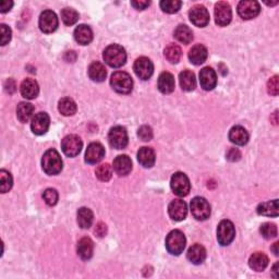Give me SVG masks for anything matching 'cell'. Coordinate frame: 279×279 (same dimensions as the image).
Wrapping results in <instances>:
<instances>
[{"label": "cell", "mask_w": 279, "mask_h": 279, "mask_svg": "<svg viewBox=\"0 0 279 279\" xmlns=\"http://www.w3.org/2000/svg\"><path fill=\"white\" fill-rule=\"evenodd\" d=\"M103 58L105 62L112 68H120L126 63L127 54L126 50L119 45H109L104 50Z\"/></svg>", "instance_id": "6da1fadb"}, {"label": "cell", "mask_w": 279, "mask_h": 279, "mask_svg": "<svg viewBox=\"0 0 279 279\" xmlns=\"http://www.w3.org/2000/svg\"><path fill=\"white\" fill-rule=\"evenodd\" d=\"M43 170L48 176H56L62 170V159L56 149H48L42 158Z\"/></svg>", "instance_id": "7a4b0ae2"}, {"label": "cell", "mask_w": 279, "mask_h": 279, "mask_svg": "<svg viewBox=\"0 0 279 279\" xmlns=\"http://www.w3.org/2000/svg\"><path fill=\"white\" fill-rule=\"evenodd\" d=\"M110 85H112L116 92L120 93V94H129L132 91L133 81L130 74H128L127 72L117 71L113 73L112 78H110Z\"/></svg>", "instance_id": "3957f363"}, {"label": "cell", "mask_w": 279, "mask_h": 279, "mask_svg": "<svg viewBox=\"0 0 279 279\" xmlns=\"http://www.w3.org/2000/svg\"><path fill=\"white\" fill-rule=\"evenodd\" d=\"M187 239L182 231L172 230L166 238V248L168 252L172 255H180L185 248Z\"/></svg>", "instance_id": "277c9868"}, {"label": "cell", "mask_w": 279, "mask_h": 279, "mask_svg": "<svg viewBox=\"0 0 279 279\" xmlns=\"http://www.w3.org/2000/svg\"><path fill=\"white\" fill-rule=\"evenodd\" d=\"M191 213L197 220H206L211 216V205L204 197L196 196L191 201Z\"/></svg>", "instance_id": "5b68a950"}, {"label": "cell", "mask_w": 279, "mask_h": 279, "mask_svg": "<svg viewBox=\"0 0 279 279\" xmlns=\"http://www.w3.org/2000/svg\"><path fill=\"white\" fill-rule=\"evenodd\" d=\"M236 237L235 226L230 220H222L217 227V240L220 246H228Z\"/></svg>", "instance_id": "8992f818"}, {"label": "cell", "mask_w": 279, "mask_h": 279, "mask_svg": "<svg viewBox=\"0 0 279 279\" xmlns=\"http://www.w3.org/2000/svg\"><path fill=\"white\" fill-rule=\"evenodd\" d=\"M83 143L81 138L77 135H69L63 138L61 142L62 152L68 157L78 156L82 150Z\"/></svg>", "instance_id": "52a82bcc"}, {"label": "cell", "mask_w": 279, "mask_h": 279, "mask_svg": "<svg viewBox=\"0 0 279 279\" xmlns=\"http://www.w3.org/2000/svg\"><path fill=\"white\" fill-rule=\"evenodd\" d=\"M170 187L174 194L183 197L189 194L191 190V183L187 174L183 172H176L171 178Z\"/></svg>", "instance_id": "ba28073f"}, {"label": "cell", "mask_w": 279, "mask_h": 279, "mask_svg": "<svg viewBox=\"0 0 279 279\" xmlns=\"http://www.w3.org/2000/svg\"><path fill=\"white\" fill-rule=\"evenodd\" d=\"M108 142L110 146L116 149H122L128 145V133L124 127L116 126L108 133Z\"/></svg>", "instance_id": "9c48e42d"}, {"label": "cell", "mask_w": 279, "mask_h": 279, "mask_svg": "<svg viewBox=\"0 0 279 279\" xmlns=\"http://www.w3.org/2000/svg\"><path fill=\"white\" fill-rule=\"evenodd\" d=\"M238 14L243 20H252L260 14L261 7L258 1L253 0H243L238 4Z\"/></svg>", "instance_id": "30bf717a"}, {"label": "cell", "mask_w": 279, "mask_h": 279, "mask_svg": "<svg viewBox=\"0 0 279 279\" xmlns=\"http://www.w3.org/2000/svg\"><path fill=\"white\" fill-rule=\"evenodd\" d=\"M133 70L140 79L146 81L150 79L154 73V65L147 57H140L135 61Z\"/></svg>", "instance_id": "8fae6325"}, {"label": "cell", "mask_w": 279, "mask_h": 279, "mask_svg": "<svg viewBox=\"0 0 279 279\" xmlns=\"http://www.w3.org/2000/svg\"><path fill=\"white\" fill-rule=\"evenodd\" d=\"M38 24L40 31L43 33L50 34L57 30L59 22H58V17L55 12H52L50 10H46L40 14Z\"/></svg>", "instance_id": "7c38bea8"}, {"label": "cell", "mask_w": 279, "mask_h": 279, "mask_svg": "<svg viewBox=\"0 0 279 279\" xmlns=\"http://www.w3.org/2000/svg\"><path fill=\"white\" fill-rule=\"evenodd\" d=\"M215 22L218 26H227L231 22L232 11L229 3L227 2H218L215 5Z\"/></svg>", "instance_id": "4fadbf2b"}, {"label": "cell", "mask_w": 279, "mask_h": 279, "mask_svg": "<svg viewBox=\"0 0 279 279\" xmlns=\"http://www.w3.org/2000/svg\"><path fill=\"white\" fill-rule=\"evenodd\" d=\"M190 21L197 27H205L209 23V13L204 5H195L189 12Z\"/></svg>", "instance_id": "5bb4252c"}, {"label": "cell", "mask_w": 279, "mask_h": 279, "mask_svg": "<svg viewBox=\"0 0 279 279\" xmlns=\"http://www.w3.org/2000/svg\"><path fill=\"white\" fill-rule=\"evenodd\" d=\"M49 125H50V118L48 114L40 112L33 117L31 122V129L35 135L42 136L48 131Z\"/></svg>", "instance_id": "9a60e30c"}, {"label": "cell", "mask_w": 279, "mask_h": 279, "mask_svg": "<svg viewBox=\"0 0 279 279\" xmlns=\"http://www.w3.org/2000/svg\"><path fill=\"white\" fill-rule=\"evenodd\" d=\"M168 213L174 222H181L187 218L188 206L182 200H173L168 206Z\"/></svg>", "instance_id": "2e32d148"}, {"label": "cell", "mask_w": 279, "mask_h": 279, "mask_svg": "<svg viewBox=\"0 0 279 279\" xmlns=\"http://www.w3.org/2000/svg\"><path fill=\"white\" fill-rule=\"evenodd\" d=\"M105 156V148L100 143H91L85 152V161L90 165L100 162Z\"/></svg>", "instance_id": "e0dca14e"}, {"label": "cell", "mask_w": 279, "mask_h": 279, "mask_svg": "<svg viewBox=\"0 0 279 279\" xmlns=\"http://www.w3.org/2000/svg\"><path fill=\"white\" fill-rule=\"evenodd\" d=\"M200 83L205 91H212L216 87L217 75L212 68H203L200 72Z\"/></svg>", "instance_id": "ac0fdd59"}, {"label": "cell", "mask_w": 279, "mask_h": 279, "mask_svg": "<svg viewBox=\"0 0 279 279\" xmlns=\"http://www.w3.org/2000/svg\"><path fill=\"white\" fill-rule=\"evenodd\" d=\"M114 171L120 177L129 174L132 169V161L127 155H119L114 160Z\"/></svg>", "instance_id": "d6986e66"}, {"label": "cell", "mask_w": 279, "mask_h": 279, "mask_svg": "<svg viewBox=\"0 0 279 279\" xmlns=\"http://www.w3.org/2000/svg\"><path fill=\"white\" fill-rule=\"evenodd\" d=\"M229 140L238 146H244L249 142V133L243 127L235 126L229 131Z\"/></svg>", "instance_id": "ffe728a7"}, {"label": "cell", "mask_w": 279, "mask_h": 279, "mask_svg": "<svg viewBox=\"0 0 279 279\" xmlns=\"http://www.w3.org/2000/svg\"><path fill=\"white\" fill-rule=\"evenodd\" d=\"M207 56L208 51L206 47L201 44L193 46L189 51V59L195 66H200L202 63H204L207 59Z\"/></svg>", "instance_id": "44dd1931"}, {"label": "cell", "mask_w": 279, "mask_h": 279, "mask_svg": "<svg viewBox=\"0 0 279 279\" xmlns=\"http://www.w3.org/2000/svg\"><path fill=\"white\" fill-rule=\"evenodd\" d=\"M39 93L38 83L34 79H25L21 84V94L26 100H33Z\"/></svg>", "instance_id": "7402d4cb"}, {"label": "cell", "mask_w": 279, "mask_h": 279, "mask_svg": "<svg viewBox=\"0 0 279 279\" xmlns=\"http://www.w3.org/2000/svg\"><path fill=\"white\" fill-rule=\"evenodd\" d=\"M187 257L191 263H193L195 265L202 264L206 259V250L204 247L201 246L199 243L193 244V246L188 250Z\"/></svg>", "instance_id": "603a6c76"}, {"label": "cell", "mask_w": 279, "mask_h": 279, "mask_svg": "<svg viewBox=\"0 0 279 279\" xmlns=\"http://www.w3.org/2000/svg\"><path fill=\"white\" fill-rule=\"evenodd\" d=\"M138 161L144 168H152L156 161L155 150L150 147H142L138 152Z\"/></svg>", "instance_id": "cb8c5ba5"}, {"label": "cell", "mask_w": 279, "mask_h": 279, "mask_svg": "<svg viewBox=\"0 0 279 279\" xmlns=\"http://www.w3.org/2000/svg\"><path fill=\"white\" fill-rule=\"evenodd\" d=\"M87 73H89L90 79L94 81V82H103L107 75L106 68L100 61L92 62L89 67V70H87Z\"/></svg>", "instance_id": "d4e9b609"}, {"label": "cell", "mask_w": 279, "mask_h": 279, "mask_svg": "<svg viewBox=\"0 0 279 279\" xmlns=\"http://www.w3.org/2000/svg\"><path fill=\"white\" fill-rule=\"evenodd\" d=\"M78 254L79 257L87 261L90 260L93 257V252H94V243L90 239V238L84 237L82 239H80V241L78 242Z\"/></svg>", "instance_id": "484cf974"}, {"label": "cell", "mask_w": 279, "mask_h": 279, "mask_svg": "<svg viewBox=\"0 0 279 279\" xmlns=\"http://www.w3.org/2000/svg\"><path fill=\"white\" fill-rule=\"evenodd\" d=\"M269 265V258L263 252H255L249 259V266L255 272H262Z\"/></svg>", "instance_id": "4316f807"}, {"label": "cell", "mask_w": 279, "mask_h": 279, "mask_svg": "<svg viewBox=\"0 0 279 279\" xmlns=\"http://www.w3.org/2000/svg\"><path fill=\"white\" fill-rule=\"evenodd\" d=\"M74 39L77 40V43L80 45H89L93 40V32L90 26L85 24L79 25L74 30Z\"/></svg>", "instance_id": "83f0119b"}, {"label": "cell", "mask_w": 279, "mask_h": 279, "mask_svg": "<svg viewBox=\"0 0 279 279\" xmlns=\"http://www.w3.org/2000/svg\"><path fill=\"white\" fill-rule=\"evenodd\" d=\"M174 77L169 72H162L158 78V89L164 94H170L174 91Z\"/></svg>", "instance_id": "f1b7e54d"}, {"label": "cell", "mask_w": 279, "mask_h": 279, "mask_svg": "<svg viewBox=\"0 0 279 279\" xmlns=\"http://www.w3.org/2000/svg\"><path fill=\"white\" fill-rule=\"evenodd\" d=\"M257 212L259 215L267 217H277L278 216V200H273L265 203H261L258 206Z\"/></svg>", "instance_id": "f546056e"}, {"label": "cell", "mask_w": 279, "mask_h": 279, "mask_svg": "<svg viewBox=\"0 0 279 279\" xmlns=\"http://www.w3.org/2000/svg\"><path fill=\"white\" fill-rule=\"evenodd\" d=\"M180 85L181 89L185 92H191L195 89L196 86V79L194 73L190 71V70H184L179 75Z\"/></svg>", "instance_id": "4dcf8cb0"}, {"label": "cell", "mask_w": 279, "mask_h": 279, "mask_svg": "<svg viewBox=\"0 0 279 279\" xmlns=\"http://www.w3.org/2000/svg\"><path fill=\"white\" fill-rule=\"evenodd\" d=\"M34 110H35V108L31 103L22 102L17 105L16 117L21 122H23V124H25V122H27L32 118Z\"/></svg>", "instance_id": "1f68e13d"}, {"label": "cell", "mask_w": 279, "mask_h": 279, "mask_svg": "<svg viewBox=\"0 0 279 279\" xmlns=\"http://www.w3.org/2000/svg\"><path fill=\"white\" fill-rule=\"evenodd\" d=\"M94 214L87 207H81L78 211V224L82 229H89L93 224Z\"/></svg>", "instance_id": "d6a6232c"}, {"label": "cell", "mask_w": 279, "mask_h": 279, "mask_svg": "<svg viewBox=\"0 0 279 279\" xmlns=\"http://www.w3.org/2000/svg\"><path fill=\"white\" fill-rule=\"evenodd\" d=\"M174 38L180 43L188 45L193 40V32H192V30L189 26L181 24L176 28V31H174Z\"/></svg>", "instance_id": "836d02e7"}, {"label": "cell", "mask_w": 279, "mask_h": 279, "mask_svg": "<svg viewBox=\"0 0 279 279\" xmlns=\"http://www.w3.org/2000/svg\"><path fill=\"white\" fill-rule=\"evenodd\" d=\"M58 109L63 116H72L77 113V104L70 97H63L58 104Z\"/></svg>", "instance_id": "e575fe53"}, {"label": "cell", "mask_w": 279, "mask_h": 279, "mask_svg": "<svg viewBox=\"0 0 279 279\" xmlns=\"http://www.w3.org/2000/svg\"><path fill=\"white\" fill-rule=\"evenodd\" d=\"M181 56H182V50L178 45L170 44L169 46H167L165 49V57L167 58V60L171 63L179 62Z\"/></svg>", "instance_id": "d590c367"}, {"label": "cell", "mask_w": 279, "mask_h": 279, "mask_svg": "<svg viewBox=\"0 0 279 279\" xmlns=\"http://www.w3.org/2000/svg\"><path fill=\"white\" fill-rule=\"evenodd\" d=\"M12 185L13 179L11 173L4 169L0 170V190H1V193H7L12 188Z\"/></svg>", "instance_id": "8d00e7d4"}, {"label": "cell", "mask_w": 279, "mask_h": 279, "mask_svg": "<svg viewBox=\"0 0 279 279\" xmlns=\"http://www.w3.org/2000/svg\"><path fill=\"white\" fill-rule=\"evenodd\" d=\"M182 1L180 0H162L160 2V8L166 13L173 14L177 13L178 11L181 9Z\"/></svg>", "instance_id": "74e56055"}, {"label": "cell", "mask_w": 279, "mask_h": 279, "mask_svg": "<svg viewBox=\"0 0 279 279\" xmlns=\"http://www.w3.org/2000/svg\"><path fill=\"white\" fill-rule=\"evenodd\" d=\"M61 19L67 26H71L79 20V13L74 9L65 8L61 11Z\"/></svg>", "instance_id": "f35d334b"}, {"label": "cell", "mask_w": 279, "mask_h": 279, "mask_svg": "<svg viewBox=\"0 0 279 279\" xmlns=\"http://www.w3.org/2000/svg\"><path fill=\"white\" fill-rule=\"evenodd\" d=\"M95 174L100 181L107 182L113 176V168L110 167L108 164H103L97 167Z\"/></svg>", "instance_id": "ab89813d"}, {"label": "cell", "mask_w": 279, "mask_h": 279, "mask_svg": "<svg viewBox=\"0 0 279 279\" xmlns=\"http://www.w3.org/2000/svg\"><path fill=\"white\" fill-rule=\"evenodd\" d=\"M260 231H261V235L263 236L265 239H267V240L273 239V238L277 237V227H276L275 224L264 223L263 225L261 226Z\"/></svg>", "instance_id": "60d3db41"}, {"label": "cell", "mask_w": 279, "mask_h": 279, "mask_svg": "<svg viewBox=\"0 0 279 279\" xmlns=\"http://www.w3.org/2000/svg\"><path fill=\"white\" fill-rule=\"evenodd\" d=\"M43 199L46 202V204L49 206H54L57 204L59 195H58V192L55 189H47L45 190L43 193Z\"/></svg>", "instance_id": "b9f144b4"}, {"label": "cell", "mask_w": 279, "mask_h": 279, "mask_svg": "<svg viewBox=\"0 0 279 279\" xmlns=\"http://www.w3.org/2000/svg\"><path fill=\"white\" fill-rule=\"evenodd\" d=\"M138 137L142 140L144 142H149L152 141V139L154 137L153 129L149 126H142L139 128L138 130Z\"/></svg>", "instance_id": "7bdbcfd3"}, {"label": "cell", "mask_w": 279, "mask_h": 279, "mask_svg": "<svg viewBox=\"0 0 279 279\" xmlns=\"http://www.w3.org/2000/svg\"><path fill=\"white\" fill-rule=\"evenodd\" d=\"M267 92L273 96H277L279 93V78L278 75L272 77L267 82Z\"/></svg>", "instance_id": "ee69618b"}, {"label": "cell", "mask_w": 279, "mask_h": 279, "mask_svg": "<svg viewBox=\"0 0 279 279\" xmlns=\"http://www.w3.org/2000/svg\"><path fill=\"white\" fill-rule=\"evenodd\" d=\"M0 31H1V45L4 46L10 43L11 37H12V32L11 28L5 24L0 25Z\"/></svg>", "instance_id": "f6af8a7d"}, {"label": "cell", "mask_w": 279, "mask_h": 279, "mask_svg": "<svg viewBox=\"0 0 279 279\" xmlns=\"http://www.w3.org/2000/svg\"><path fill=\"white\" fill-rule=\"evenodd\" d=\"M226 158L228 159L229 161H232V162L238 161V160H240V158H241V153L239 152V149L231 148V149L228 150V153H227Z\"/></svg>", "instance_id": "bcb514c9"}, {"label": "cell", "mask_w": 279, "mask_h": 279, "mask_svg": "<svg viewBox=\"0 0 279 279\" xmlns=\"http://www.w3.org/2000/svg\"><path fill=\"white\" fill-rule=\"evenodd\" d=\"M149 4L150 1H147V0H133L131 1V5L137 10H145L149 7Z\"/></svg>", "instance_id": "7dc6e473"}, {"label": "cell", "mask_w": 279, "mask_h": 279, "mask_svg": "<svg viewBox=\"0 0 279 279\" xmlns=\"http://www.w3.org/2000/svg\"><path fill=\"white\" fill-rule=\"evenodd\" d=\"M4 90H5V92H8L9 94H13V93L16 91L15 81L13 79H8L7 81H5Z\"/></svg>", "instance_id": "c3c4849f"}, {"label": "cell", "mask_w": 279, "mask_h": 279, "mask_svg": "<svg viewBox=\"0 0 279 279\" xmlns=\"http://www.w3.org/2000/svg\"><path fill=\"white\" fill-rule=\"evenodd\" d=\"M12 7L13 1H11V0H3V1H1V4H0V12L7 13L12 9Z\"/></svg>", "instance_id": "681fc988"}, {"label": "cell", "mask_w": 279, "mask_h": 279, "mask_svg": "<svg viewBox=\"0 0 279 279\" xmlns=\"http://www.w3.org/2000/svg\"><path fill=\"white\" fill-rule=\"evenodd\" d=\"M106 232H107V227H106V225H105L104 223H98V224L96 225L95 234H96L98 237H100V238L104 237L105 235H106Z\"/></svg>", "instance_id": "f907efd6"}, {"label": "cell", "mask_w": 279, "mask_h": 279, "mask_svg": "<svg viewBox=\"0 0 279 279\" xmlns=\"http://www.w3.org/2000/svg\"><path fill=\"white\" fill-rule=\"evenodd\" d=\"M65 60L67 62H74L77 60V54L74 51H67L65 54Z\"/></svg>", "instance_id": "816d5d0a"}, {"label": "cell", "mask_w": 279, "mask_h": 279, "mask_svg": "<svg viewBox=\"0 0 279 279\" xmlns=\"http://www.w3.org/2000/svg\"><path fill=\"white\" fill-rule=\"evenodd\" d=\"M271 121L273 122L274 125H278V112L276 110V112L272 115V117H271Z\"/></svg>", "instance_id": "f5cc1de1"}, {"label": "cell", "mask_w": 279, "mask_h": 279, "mask_svg": "<svg viewBox=\"0 0 279 279\" xmlns=\"http://www.w3.org/2000/svg\"><path fill=\"white\" fill-rule=\"evenodd\" d=\"M278 246H279V243H278V242H275L274 244H273L272 251L274 252V254H275V255H278Z\"/></svg>", "instance_id": "db71d44e"}]
</instances>
